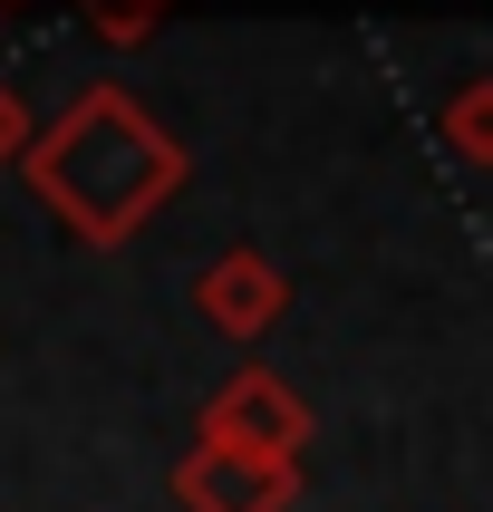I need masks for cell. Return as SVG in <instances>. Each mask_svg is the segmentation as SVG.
Returning <instances> with one entry per match:
<instances>
[{
  "mask_svg": "<svg viewBox=\"0 0 493 512\" xmlns=\"http://www.w3.org/2000/svg\"><path fill=\"white\" fill-rule=\"evenodd\" d=\"M20 174L87 252H126V242L184 194V145L155 126V107H145L136 87L97 78V87H78V97L39 126V145H29Z\"/></svg>",
  "mask_w": 493,
  "mask_h": 512,
  "instance_id": "1",
  "label": "cell"
},
{
  "mask_svg": "<svg viewBox=\"0 0 493 512\" xmlns=\"http://www.w3.org/2000/svg\"><path fill=\"white\" fill-rule=\"evenodd\" d=\"M203 445H232V455H271V464H300L310 445V397L271 368H242L223 397L203 406Z\"/></svg>",
  "mask_w": 493,
  "mask_h": 512,
  "instance_id": "2",
  "label": "cell"
},
{
  "mask_svg": "<svg viewBox=\"0 0 493 512\" xmlns=\"http://www.w3.org/2000/svg\"><path fill=\"white\" fill-rule=\"evenodd\" d=\"M174 503L184 512H290L300 503V464H271V455H232V445H203L174 464Z\"/></svg>",
  "mask_w": 493,
  "mask_h": 512,
  "instance_id": "3",
  "label": "cell"
},
{
  "mask_svg": "<svg viewBox=\"0 0 493 512\" xmlns=\"http://www.w3.org/2000/svg\"><path fill=\"white\" fill-rule=\"evenodd\" d=\"M194 310L213 319L223 339H261V329L290 310V271H281V261H261V252H223L194 281Z\"/></svg>",
  "mask_w": 493,
  "mask_h": 512,
  "instance_id": "4",
  "label": "cell"
},
{
  "mask_svg": "<svg viewBox=\"0 0 493 512\" xmlns=\"http://www.w3.org/2000/svg\"><path fill=\"white\" fill-rule=\"evenodd\" d=\"M435 126H445V155L455 165H493V78H464Z\"/></svg>",
  "mask_w": 493,
  "mask_h": 512,
  "instance_id": "5",
  "label": "cell"
},
{
  "mask_svg": "<svg viewBox=\"0 0 493 512\" xmlns=\"http://www.w3.org/2000/svg\"><path fill=\"white\" fill-rule=\"evenodd\" d=\"M78 10H87V29H97V39L136 49V39H155V29H165L174 0H78Z\"/></svg>",
  "mask_w": 493,
  "mask_h": 512,
  "instance_id": "6",
  "label": "cell"
},
{
  "mask_svg": "<svg viewBox=\"0 0 493 512\" xmlns=\"http://www.w3.org/2000/svg\"><path fill=\"white\" fill-rule=\"evenodd\" d=\"M29 145H39V126H29V107H20V87L0 78V165H29Z\"/></svg>",
  "mask_w": 493,
  "mask_h": 512,
  "instance_id": "7",
  "label": "cell"
},
{
  "mask_svg": "<svg viewBox=\"0 0 493 512\" xmlns=\"http://www.w3.org/2000/svg\"><path fill=\"white\" fill-rule=\"evenodd\" d=\"M0 10H29V0H0Z\"/></svg>",
  "mask_w": 493,
  "mask_h": 512,
  "instance_id": "8",
  "label": "cell"
}]
</instances>
